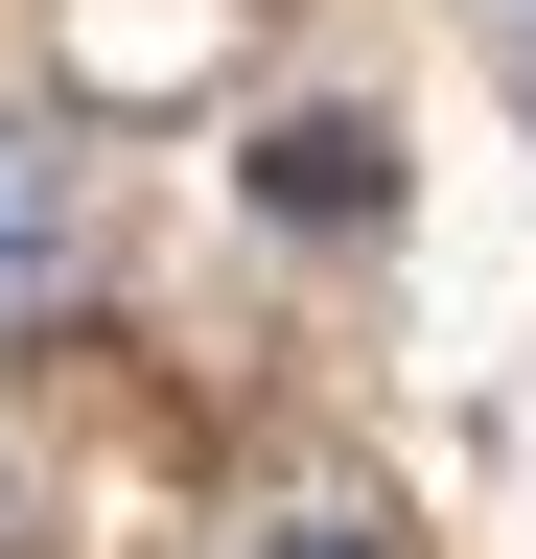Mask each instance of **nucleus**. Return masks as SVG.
<instances>
[{
    "instance_id": "obj_2",
    "label": "nucleus",
    "mask_w": 536,
    "mask_h": 559,
    "mask_svg": "<svg viewBox=\"0 0 536 559\" xmlns=\"http://www.w3.org/2000/svg\"><path fill=\"white\" fill-rule=\"evenodd\" d=\"M257 187H281L303 234H350V210H373V140H350V117H303V140H281V164H257Z\"/></svg>"
},
{
    "instance_id": "obj_3",
    "label": "nucleus",
    "mask_w": 536,
    "mask_h": 559,
    "mask_svg": "<svg viewBox=\"0 0 536 559\" xmlns=\"http://www.w3.org/2000/svg\"><path fill=\"white\" fill-rule=\"evenodd\" d=\"M257 559H373V536H350V513H281V536H257Z\"/></svg>"
},
{
    "instance_id": "obj_1",
    "label": "nucleus",
    "mask_w": 536,
    "mask_h": 559,
    "mask_svg": "<svg viewBox=\"0 0 536 559\" xmlns=\"http://www.w3.org/2000/svg\"><path fill=\"white\" fill-rule=\"evenodd\" d=\"M71 280H94L71 164H47V140H0V349H47V326H71Z\"/></svg>"
}]
</instances>
